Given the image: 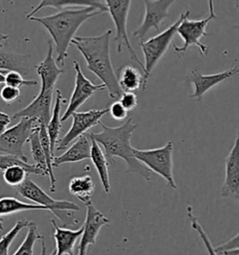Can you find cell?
<instances>
[{
	"instance_id": "cell-20",
	"label": "cell",
	"mask_w": 239,
	"mask_h": 255,
	"mask_svg": "<svg viewBox=\"0 0 239 255\" xmlns=\"http://www.w3.org/2000/svg\"><path fill=\"white\" fill-rule=\"evenodd\" d=\"M91 159V140L85 135H82L78 140L63 154L53 158L52 166L58 167L63 164L78 163Z\"/></svg>"
},
{
	"instance_id": "cell-12",
	"label": "cell",
	"mask_w": 239,
	"mask_h": 255,
	"mask_svg": "<svg viewBox=\"0 0 239 255\" xmlns=\"http://www.w3.org/2000/svg\"><path fill=\"white\" fill-rule=\"evenodd\" d=\"M110 113L109 109H102V110H90L88 112L82 113H75L72 114L73 123L71 128L67 131V134L64 135L57 144L56 150H65L69 146V144L78 139L82 135H84L89 129L97 125H99L102 117L105 114Z\"/></svg>"
},
{
	"instance_id": "cell-43",
	"label": "cell",
	"mask_w": 239,
	"mask_h": 255,
	"mask_svg": "<svg viewBox=\"0 0 239 255\" xmlns=\"http://www.w3.org/2000/svg\"><path fill=\"white\" fill-rule=\"evenodd\" d=\"M233 29H237V30H239V23H236V24H234V25H233Z\"/></svg>"
},
{
	"instance_id": "cell-36",
	"label": "cell",
	"mask_w": 239,
	"mask_h": 255,
	"mask_svg": "<svg viewBox=\"0 0 239 255\" xmlns=\"http://www.w3.org/2000/svg\"><path fill=\"white\" fill-rule=\"evenodd\" d=\"M109 111H110L112 118L118 122L124 120L127 117V113H128L126 110L123 108V106L120 103V101H115L110 107Z\"/></svg>"
},
{
	"instance_id": "cell-35",
	"label": "cell",
	"mask_w": 239,
	"mask_h": 255,
	"mask_svg": "<svg viewBox=\"0 0 239 255\" xmlns=\"http://www.w3.org/2000/svg\"><path fill=\"white\" fill-rule=\"evenodd\" d=\"M119 101L127 112L134 111L138 106V99L134 93H123Z\"/></svg>"
},
{
	"instance_id": "cell-1",
	"label": "cell",
	"mask_w": 239,
	"mask_h": 255,
	"mask_svg": "<svg viewBox=\"0 0 239 255\" xmlns=\"http://www.w3.org/2000/svg\"><path fill=\"white\" fill-rule=\"evenodd\" d=\"M112 29L95 37H75L71 44L81 52L87 68L102 81L112 99H120L123 92L120 88L118 78L111 59Z\"/></svg>"
},
{
	"instance_id": "cell-40",
	"label": "cell",
	"mask_w": 239,
	"mask_h": 255,
	"mask_svg": "<svg viewBox=\"0 0 239 255\" xmlns=\"http://www.w3.org/2000/svg\"><path fill=\"white\" fill-rule=\"evenodd\" d=\"M7 38H8V35L0 33V48H2V47L4 46V44L6 43Z\"/></svg>"
},
{
	"instance_id": "cell-34",
	"label": "cell",
	"mask_w": 239,
	"mask_h": 255,
	"mask_svg": "<svg viewBox=\"0 0 239 255\" xmlns=\"http://www.w3.org/2000/svg\"><path fill=\"white\" fill-rule=\"evenodd\" d=\"M20 96H21L20 89H17L8 85H4L0 91V98L7 105L13 104L16 101H18Z\"/></svg>"
},
{
	"instance_id": "cell-23",
	"label": "cell",
	"mask_w": 239,
	"mask_h": 255,
	"mask_svg": "<svg viewBox=\"0 0 239 255\" xmlns=\"http://www.w3.org/2000/svg\"><path fill=\"white\" fill-rule=\"evenodd\" d=\"M55 104L52 110V116L50 122L47 126V132L50 138L51 147H52V153L54 155L56 151V145L59 142V135L62 129V121H61V111L62 106L66 103V99L63 97V94L59 89L56 90V98H55Z\"/></svg>"
},
{
	"instance_id": "cell-3",
	"label": "cell",
	"mask_w": 239,
	"mask_h": 255,
	"mask_svg": "<svg viewBox=\"0 0 239 255\" xmlns=\"http://www.w3.org/2000/svg\"><path fill=\"white\" fill-rule=\"evenodd\" d=\"M99 125L102 131L99 133H90L88 135L103 146L108 161L114 163V158H120L126 163L127 173L137 174L149 181L151 171L134 157V148L131 145V137L138 127L133 123V118H128L122 126L117 128L108 127L101 122Z\"/></svg>"
},
{
	"instance_id": "cell-31",
	"label": "cell",
	"mask_w": 239,
	"mask_h": 255,
	"mask_svg": "<svg viewBox=\"0 0 239 255\" xmlns=\"http://www.w3.org/2000/svg\"><path fill=\"white\" fill-rule=\"evenodd\" d=\"M30 223L31 222L27 220L17 221L14 226L0 239V255H8V249L15 240V238L23 228L28 227Z\"/></svg>"
},
{
	"instance_id": "cell-24",
	"label": "cell",
	"mask_w": 239,
	"mask_h": 255,
	"mask_svg": "<svg viewBox=\"0 0 239 255\" xmlns=\"http://www.w3.org/2000/svg\"><path fill=\"white\" fill-rule=\"evenodd\" d=\"M118 83L123 93H134L143 89L144 75L133 66L126 65L118 70Z\"/></svg>"
},
{
	"instance_id": "cell-5",
	"label": "cell",
	"mask_w": 239,
	"mask_h": 255,
	"mask_svg": "<svg viewBox=\"0 0 239 255\" xmlns=\"http://www.w3.org/2000/svg\"><path fill=\"white\" fill-rule=\"evenodd\" d=\"M190 14H191V10L187 9L186 11L179 16V19L167 29H165L163 32H160L153 38L139 42V46L141 48L142 53L144 55V60H145L144 61V71H143L144 72L143 73L144 85L142 89L143 92L146 91L152 70L167 52L169 46L173 41V38L178 32V28L180 23H182V21L186 18L187 16H190Z\"/></svg>"
},
{
	"instance_id": "cell-19",
	"label": "cell",
	"mask_w": 239,
	"mask_h": 255,
	"mask_svg": "<svg viewBox=\"0 0 239 255\" xmlns=\"http://www.w3.org/2000/svg\"><path fill=\"white\" fill-rule=\"evenodd\" d=\"M54 230V240L56 242V255H75L76 242L83 233V226L78 230H71L65 227H60L55 220L51 221Z\"/></svg>"
},
{
	"instance_id": "cell-22",
	"label": "cell",
	"mask_w": 239,
	"mask_h": 255,
	"mask_svg": "<svg viewBox=\"0 0 239 255\" xmlns=\"http://www.w3.org/2000/svg\"><path fill=\"white\" fill-rule=\"evenodd\" d=\"M30 56L11 53L0 48V70L16 71L21 74H28L30 68Z\"/></svg>"
},
{
	"instance_id": "cell-13",
	"label": "cell",
	"mask_w": 239,
	"mask_h": 255,
	"mask_svg": "<svg viewBox=\"0 0 239 255\" xmlns=\"http://www.w3.org/2000/svg\"><path fill=\"white\" fill-rule=\"evenodd\" d=\"M145 5V15L140 26L134 31L133 36L144 41L150 29H155L160 33V26L164 20L169 16V8L176 1L172 0H157L143 1Z\"/></svg>"
},
{
	"instance_id": "cell-18",
	"label": "cell",
	"mask_w": 239,
	"mask_h": 255,
	"mask_svg": "<svg viewBox=\"0 0 239 255\" xmlns=\"http://www.w3.org/2000/svg\"><path fill=\"white\" fill-rule=\"evenodd\" d=\"M96 8L103 12L108 11L105 1H97V0H43L41 1L37 7L33 8L29 12L26 18L31 19L37 14L38 11L45 8H53L63 10L65 8Z\"/></svg>"
},
{
	"instance_id": "cell-32",
	"label": "cell",
	"mask_w": 239,
	"mask_h": 255,
	"mask_svg": "<svg viewBox=\"0 0 239 255\" xmlns=\"http://www.w3.org/2000/svg\"><path fill=\"white\" fill-rule=\"evenodd\" d=\"M187 216H188L190 222H191L192 228L194 229L195 232L199 235L200 239H201L202 241L204 242L205 247L207 249L209 255H219L217 254L216 251H215V248L213 247L211 241L209 240L208 234L206 233V231L204 230V228L202 227V225H200V223L198 222L197 218L194 216V213H193V208H192L191 206H188V207H187Z\"/></svg>"
},
{
	"instance_id": "cell-10",
	"label": "cell",
	"mask_w": 239,
	"mask_h": 255,
	"mask_svg": "<svg viewBox=\"0 0 239 255\" xmlns=\"http://www.w3.org/2000/svg\"><path fill=\"white\" fill-rule=\"evenodd\" d=\"M73 64H74V69L76 71L74 91L71 95L67 111L61 118L62 123L66 122L68 118H70L73 113H77V111L97 92L106 89V86L103 83L95 84L85 77L82 72V67L78 61L75 60Z\"/></svg>"
},
{
	"instance_id": "cell-15",
	"label": "cell",
	"mask_w": 239,
	"mask_h": 255,
	"mask_svg": "<svg viewBox=\"0 0 239 255\" xmlns=\"http://www.w3.org/2000/svg\"><path fill=\"white\" fill-rule=\"evenodd\" d=\"M54 89L41 88L29 105L23 108L21 111L14 113L12 119L28 118L32 119L39 126L47 128L51 119V109H52V96Z\"/></svg>"
},
{
	"instance_id": "cell-39",
	"label": "cell",
	"mask_w": 239,
	"mask_h": 255,
	"mask_svg": "<svg viewBox=\"0 0 239 255\" xmlns=\"http://www.w3.org/2000/svg\"><path fill=\"white\" fill-rule=\"evenodd\" d=\"M40 255H48V251H47V246H46V242L44 239L41 240V251H40ZM51 255H56V251L52 252Z\"/></svg>"
},
{
	"instance_id": "cell-37",
	"label": "cell",
	"mask_w": 239,
	"mask_h": 255,
	"mask_svg": "<svg viewBox=\"0 0 239 255\" xmlns=\"http://www.w3.org/2000/svg\"><path fill=\"white\" fill-rule=\"evenodd\" d=\"M239 249V233L235 236L234 238H232L231 240H228L227 242H225L224 244L218 246L215 249L217 254L221 255L225 252H229V251H234V250H238Z\"/></svg>"
},
{
	"instance_id": "cell-33",
	"label": "cell",
	"mask_w": 239,
	"mask_h": 255,
	"mask_svg": "<svg viewBox=\"0 0 239 255\" xmlns=\"http://www.w3.org/2000/svg\"><path fill=\"white\" fill-rule=\"evenodd\" d=\"M5 85H8L20 89L22 86H36L37 81L34 80H24L22 75L16 71H9L5 75Z\"/></svg>"
},
{
	"instance_id": "cell-41",
	"label": "cell",
	"mask_w": 239,
	"mask_h": 255,
	"mask_svg": "<svg viewBox=\"0 0 239 255\" xmlns=\"http://www.w3.org/2000/svg\"><path fill=\"white\" fill-rule=\"evenodd\" d=\"M219 255H239V249L238 250H234V251H229V252H225Z\"/></svg>"
},
{
	"instance_id": "cell-14",
	"label": "cell",
	"mask_w": 239,
	"mask_h": 255,
	"mask_svg": "<svg viewBox=\"0 0 239 255\" xmlns=\"http://www.w3.org/2000/svg\"><path fill=\"white\" fill-rule=\"evenodd\" d=\"M86 207V219L83 226L80 245L78 247V255H87V251L90 245L97 243V238L100 229L110 225L111 220L105 216L104 214L97 210L93 201L85 204Z\"/></svg>"
},
{
	"instance_id": "cell-42",
	"label": "cell",
	"mask_w": 239,
	"mask_h": 255,
	"mask_svg": "<svg viewBox=\"0 0 239 255\" xmlns=\"http://www.w3.org/2000/svg\"><path fill=\"white\" fill-rule=\"evenodd\" d=\"M7 71L0 70V84L5 83V75L7 74Z\"/></svg>"
},
{
	"instance_id": "cell-30",
	"label": "cell",
	"mask_w": 239,
	"mask_h": 255,
	"mask_svg": "<svg viewBox=\"0 0 239 255\" xmlns=\"http://www.w3.org/2000/svg\"><path fill=\"white\" fill-rule=\"evenodd\" d=\"M28 175L29 173L24 167L14 165L3 171V180L12 187H19L28 178Z\"/></svg>"
},
{
	"instance_id": "cell-38",
	"label": "cell",
	"mask_w": 239,
	"mask_h": 255,
	"mask_svg": "<svg viewBox=\"0 0 239 255\" xmlns=\"http://www.w3.org/2000/svg\"><path fill=\"white\" fill-rule=\"evenodd\" d=\"M10 117L7 113L0 112V135H2L7 129V127L10 124Z\"/></svg>"
},
{
	"instance_id": "cell-17",
	"label": "cell",
	"mask_w": 239,
	"mask_h": 255,
	"mask_svg": "<svg viewBox=\"0 0 239 255\" xmlns=\"http://www.w3.org/2000/svg\"><path fill=\"white\" fill-rule=\"evenodd\" d=\"M37 74L40 78L41 87L48 89H54L60 76L65 73V70L60 68L53 57V45L49 41V49L44 60L40 62L37 67Z\"/></svg>"
},
{
	"instance_id": "cell-16",
	"label": "cell",
	"mask_w": 239,
	"mask_h": 255,
	"mask_svg": "<svg viewBox=\"0 0 239 255\" xmlns=\"http://www.w3.org/2000/svg\"><path fill=\"white\" fill-rule=\"evenodd\" d=\"M221 195L239 200V129L235 143L225 159V178Z\"/></svg>"
},
{
	"instance_id": "cell-8",
	"label": "cell",
	"mask_w": 239,
	"mask_h": 255,
	"mask_svg": "<svg viewBox=\"0 0 239 255\" xmlns=\"http://www.w3.org/2000/svg\"><path fill=\"white\" fill-rule=\"evenodd\" d=\"M37 123L32 119L22 118L15 126L0 135V152L21 158L28 163V159L23 152L25 143L29 141L30 135L37 128Z\"/></svg>"
},
{
	"instance_id": "cell-28",
	"label": "cell",
	"mask_w": 239,
	"mask_h": 255,
	"mask_svg": "<svg viewBox=\"0 0 239 255\" xmlns=\"http://www.w3.org/2000/svg\"><path fill=\"white\" fill-rule=\"evenodd\" d=\"M28 231L22 242L21 246L17 249L13 255H34V246L38 240L44 239L37 231V225L34 222L30 223L27 227Z\"/></svg>"
},
{
	"instance_id": "cell-7",
	"label": "cell",
	"mask_w": 239,
	"mask_h": 255,
	"mask_svg": "<svg viewBox=\"0 0 239 255\" xmlns=\"http://www.w3.org/2000/svg\"><path fill=\"white\" fill-rule=\"evenodd\" d=\"M173 142L168 141L163 147L156 149L138 150L134 148V155L151 172L161 176L172 189L177 190L178 185L173 173Z\"/></svg>"
},
{
	"instance_id": "cell-11",
	"label": "cell",
	"mask_w": 239,
	"mask_h": 255,
	"mask_svg": "<svg viewBox=\"0 0 239 255\" xmlns=\"http://www.w3.org/2000/svg\"><path fill=\"white\" fill-rule=\"evenodd\" d=\"M239 75V68L236 63H234L231 68H228L225 71L209 75L202 74L197 69H192L185 76L187 83H191L194 86V93L190 96V98L196 102H201L204 96L213 87Z\"/></svg>"
},
{
	"instance_id": "cell-6",
	"label": "cell",
	"mask_w": 239,
	"mask_h": 255,
	"mask_svg": "<svg viewBox=\"0 0 239 255\" xmlns=\"http://www.w3.org/2000/svg\"><path fill=\"white\" fill-rule=\"evenodd\" d=\"M209 15L203 20H190L189 17L186 18L180 23L178 28V34L183 40V45L179 47L176 43H173L175 53L181 57L188 52V50L195 46L199 49V52L203 56H206L209 52V47L201 42V39L205 37H208L209 34L207 28L209 23L217 19L215 9H214V2L210 0L209 2Z\"/></svg>"
},
{
	"instance_id": "cell-26",
	"label": "cell",
	"mask_w": 239,
	"mask_h": 255,
	"mask_svg": "<svg viewBox=\"0 0 239 255\" xmlns=\"http://www.w3.org/2000/svg\"><path fill=\"white\" fill-rule=\"evenodd\" d=\"M96 184L89 175L72 178L68 184V191L84 205L92 201V195L95 193Z\"/></svg>"
},
{
	"instance_id": "cell-25",
	"label": "cell",
	"mask_w": 239,
	"mask_h": 255,
	"mask_svg": "<svg viewBox=\"0 0 239 255\" xmlns=\"http://www.w3.org/2000/svg\"><path fill=\"white\" fill-rule=\"evenodd\" d=\"M29 210H48V209L37 204L22 202L17 198L10 196L0 198V230L4 229V220L1 218L2 216L12 215L15 213Z\"/></svg>"
},
{
	"instance_id": "cell-27",
	"label": "cell",
	"mask_w": 239,
	"mask_h": 255,
	"mask_svg": "<svg viewBox=\"0 0 239 255\" xmlns=\"http://www.w3.org/2000/svg\"><path fill=\"white\" fill-rule=\"evenodd\" d=\"M39 130H40V126H37L30 135L28 142L30 143L31 155L33 157V160L35 161V165L48 176L47 161H46L44 150L42 148L40 137H39Z\"/></svg>"
},
{
	"instance_id": "cell-21",
	"label": "cell",
	"mask_w": 239,
	"mask_h": 255,
	"mask_svg": "<svg viewBox=\"0 0 239 255\" xmlns=\"http://www.w3.org/2000/svg\"><path fill=\"white\" fill-rule=\"evenodd\" d=\"M89 136V135H88ZM91 140V160L97 169L100 181L106 194L111 193V181L109 175V161L99 144L89 136Z\"/></svg>"
},
{
	"instance_id": "cell-29",
	"label": "cell",
	"mask_w": 239,
	"mask_h": 255,
	"mask_svg": "<svg viewBox=\"0 0 239 255\" xmlns=\"http://www.w3.org/2000/svg\"><path fill=\"white\" fill-rule=\"evenodd\" d=\"M14 165H20L24 167L29 174L47 176L41 169H39L37 166H36V165H30L28 163L22 161L21 158L9 155V154H0V170L4 171L5 169Z\"/></svg>"
},
{
	"instance_id": "cell-9",
	"label": "cell",
	"mask_w": 239,
	"mask_h": 255,
	"mask_svg": "<svg viewBox=\"0 0 239 255\" xmlns=\"http://www.w3.org/2000/svg\"><path fill=\"white\" fill-rule=\"evenodd\" d=\"M106 6L109 13L112 16V21L116 27L115 42L117 44V51L120 53L125 47L130 53L132 59H134L144 71V64L142 63L137 54L134 52L130 43V39L127 33V20L132 1L128 0H106Z\"/></svg>"
},
{
	"instance_id": "cell-4",
	"label": "cell",
	"mask_w": 239,
	"mask_h": 255,
	"mask_svg": "<svg viewBox=\"0 0 239 255\" xmlns=\"http://www.w3.org/2000/svg\"><path fill=\"white\" fill-rule=\"evenodd\" d=\"M17 192L23 198L47 208L55 217L59 219L65 228L76 227L80 224V220L76 217L74 213L75 211L80 210L78 205L67 200L53 199L29 178L17 187Z\"/></svg>"
},
{
	"instance_id": "cell-2",
	"label": "cell",
	"mask_w": 239,
	"mask_h": 255,
	"mask_svg": "<svg viewBox=\"0 0 239 255\" xmlns=\"http://www.w3.org/2000/svg\"><path fill=\"white\" fill-rule=\"evenodd\" d=\"M103 11L96 8H65L50 16L33 17L29 20L40 23L51 35L55 45L56 63L65 65L67 51L75 38L77 31L92 17L100 15Z\"/></svg>"
}]
</instances>
